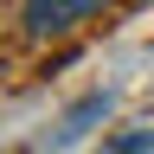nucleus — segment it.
I'll return each mask as SVG.
<instances>
[{
	"mask_svg": "<svg viewBox=\"0 0 154 154\" xmlns=\"http://www.w3.org/2000/svg\"><path fill=\"white\" fill-rule=\"evenodd\" d=\"M109 0H19V26H26V38H58L71 32L77 19L103 13Z\"/></svg>",
	"mask_w": 154,
	"mask_h": 154,
	"instance_id": "1",
	"label": "nucleus"
},
{
	"mask_svg": "<svg viewBox=\"0 0 154 154\" xmlns=\"http://www.w3.org/2000/svg\"><path fill=\"white\" fill-rule=\"evenodd\" d=\"M109 109H116V96H109V90H96V96H84V103H77V109H64V122H58V128L45 135V148H51V154H64V148H77V141H84V135H90L96 122H103Z\"/></svg>",
	"mask_w": 154,
	"mask_h": 154,
	"instance_id": "2",
	"label": "nucleus"
},
{
	"mask_svg": "<svg viewBox=\"0 0 154 154\" xmlns=\"http://www.w3.org/2000/svg\"><path fill=\"white\" fill-rule=\"evenodd\" d=\"M109 154H154V128H148V122H141V128H122V135L109 141Z\"/></svg>",
	"mask_w": 154,
	"mask_h": 154,
	"instance_id": "3",
	"label": "nucleus"
}]
</instances>
